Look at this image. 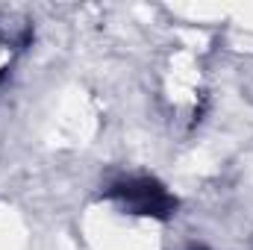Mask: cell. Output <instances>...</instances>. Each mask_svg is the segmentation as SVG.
Here are the masks:
<instances>
[{"instance_id":"6da1fadb","label":"cell","mask_w":253,"mask_h":250,"mask_svg":"<svg viewBox=\"0 0 253 250\" xmlns=\"http://www.w3.org/2000/svg\"><path fill=\"white\" fill-rule=\"evenodd\" d=\"M115 197L121 200L129 215H147V218H159L168 215L171 209V194L165 191V186H159L150 177H135V180H124L115 188Z\"/></svg>"},{"instance_id":"7a4b0ae2","label":"cell","mask_w":253,"mask_h":250,"mask_svg":"<svg viewBox=\"0 0 253 250\" xmlns=\"http://www.w3.org/2000/svg\"><path fill=\"white\" fill-rule=\"evenodd\" d=\"M12 56H15V42L0 33V74L6 71V65L12 62Z\"/></svg>"},{"instance_id":"3957f363","label":"cell","mask_w":253,"mask_h":250,"mask_svg":"<svg viewBox=\"0 0 253 250\" xmlns=\"http://www.w3.org/2000/svg\"><path fill=\"white\" fill-rule=\"evenodd\" d=\"M194 250H203V248H194Z\"/></svg>"}]
</instances>
